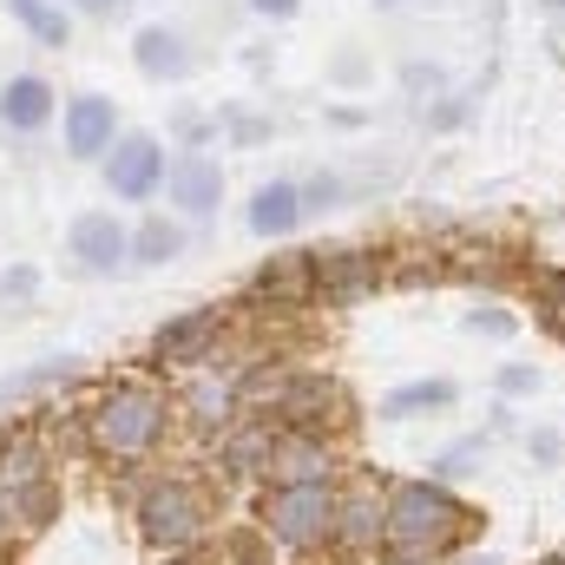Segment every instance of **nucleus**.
Instances as JSON below:
<instances>
[{"label":"nucleus","instance_id":"nucleus-31","mask_svg":"<svg viewBox=\"0 0 565 565\" xmlns=\"http://www.w3.org/2000/svg\"><path fill=\"white\" fill-rule=\"evenodd\" d=\"M546 7H565V0H546Z\"/></svg>","mask_w":565,"mask_h":565},{"label":"nucleus","instance_id":"nucleus-28","mask_svg":"<svg viewBox=\"0 0 565 565\" xmlns=\"http://www.w3.org/2000/svg\"><path fill=\"white\" fill-rule=\"evenodd\" d=\"M375 7H408V0H375Z\"/></svg>","mask_w":565,"mask_h":565},{"label":"nucleus","instance_id":"nucleus-6","mask_svg":"<svg viewBox=\"0 0 565 565\" xmlns=\"http://www.w3.org/2000/svg\"><path fill=\"white\" fill-rule=\"evenodd\" d=\"M164 171H171V151L151 139V132H126V139L106 151V184H113V198H158Z\"/></svg>","mask_w":565,"mask_h":565},{"label":"nucleus","instance_id":"nucleus-29","mask_svg":"<svg viewBox=\"0 0 565 565\" xmlns=\"http://www.w3.org/2000/svg\"><path fill=\"white\" fill-rule=\"evenodd\" d=\"M171 565H204V559H171Z\"/></svg>","mask_w":565,"mask_h":565},{"label":"nucleus","instance_id":"nucleus-20","mask_svg":"<svg viewBox=\"0 0 565 565\" xmlns=\"http://www.w3.org/2000/svg\"><path fill=\"white\" fill-rule=\"evenodd\" d=\"M191 415H198V427H224L231 422V388L224 382H198L191 388Z\"/></svg>","mask_w":565,"mask_h":565},{"label":"nucleus","instance_id":"nucleus-15","mask_svg":"<svg viewBox=\"0 0 565 565\" xmlns=\"http://www.w3.org/2000/svg\"><path fill=\"white\" fill-rule=\"evenodd\" d=\"M7 13H13L40 46H66V40H73V13H66L60 0H7Z\"/></svg>","mask_w":565,"mask_h":565},{"label":"nucleus","instance_id":"nucleus-7","mask_svg":"<svg viewBox=\"0 0 565 565\" xmlns=\"http://www.w3.org/2000/svg\"><path fill=\"white\" fill-rule=\"evenodd\" d=\"M164 191H171V204H178L184 217H217V211H224V171H217L211 151H184V158H171Z\"/></svg>","mask_w":565,"mask_h":565},{"label":"nucleus","instance_id":"nucleus-14","mask_svg":"<svg viewBox=\"0 0 565 565\" xmlns=\"http://www.w3.org/2000/svg\"><path fill=\"white\" fill-rule=\"evenodd\" d=\"M329 540H342V546H369V540H382V500L375 493H349V500H335V533Z\"/></svg>","mask_w":565,"mask_h":565},{"label":"nucleus","instance_id":"nucleus-13","mask_svg":"<svg viewBox=\"0 0 565 565\" xmlns=\"http://www.w3.org/2000/svg\"><path fill=\"white\" fill-rule=\"evenodd\" d=\"M53 119V86L40 79V73H13L7 86H0V126H13V132H40Z\"/></svg>","mask_w":565,"mask_h":565},{"label":"nucleus","instance_id":"nucleus-19","mask_svg":"<svg viewBox=\"0 0 565 565\" xmlns=\"http://www.w3.org/2000/svg\"><path fill=\"white\" fill-rule=\"evenodd\" d=\"M270 447H277V434H264V427H250V434H237V440L224 447V467H231V473H250V467H270Z\"/></svg>","mask_w":565,"mask_h":565},{"label":"nucleus","instance_id":"nucleus-21","mask_svg":"<svg viewBox=\"0 0 565 565\" xmlns=\"http://www.w3.org/2000/svg\"><path fill=\"white\" fill-rule=\"evenodd\" d=\"M473 460H480V440H454V447L440 454V473H467Z\"/></svg>","mask_w":565,"mask_h":565},{"label":"nucleus","instance_id":"nucleus-11","mask_svg":"<svg viewBox=\"0 0 565 565\" xmlns=\"http://www.w3.org/2000/svg\"><path fill=\"white\" fill-rule=\"evenodd\" d=\"M132 66H139L145 79H184L191 73V46H184V33L178 26H139L132 33Z\"/></svg>","mask_w":565,"mask_h":565},{"label":"nucleus","instance_id":"nucleus-30","mask_svg":"<svg viewBox=\"0 0 565 565\" xmlns=\"http://www.w3.org/2000/svg\"><path fill=\"white\" fill-rule=\"evenodd\" d=\"M540 565H565V559H540Z\"/></svg>","mask_w":565,"mask_h":565},{"label":"nucleus","instance_id":"nucleus-25","mask_svg":"<svg viewBox=\"0 0 565 565\" xmlns=\"http://www.w3.org/2000/svg\"><path fill=\"white\" fill-rule=\"evenodd\" d=\"M250 7H257L264 20H296V7H302V0H250Z\"/></svg>","mask_w":565,"mask_h":565},{"label":"nucleus","instance_id":"nucleus-8","mask_svg":"<svg viewBox=\"0 0 565 565\" xmlns=\"http://www.w3.org/2000/svg\"><path fill=\"white\" fill-rule=\"evenodd\" d=\"M119 145V106L106 99V93H73L66 99V151L79 158V164H93V158H106Z\"/></svg>","mask_w":565,"mask_h":565},{"label":"nucleus","instance_id":"nucleus-10","mask_svg":"<svg viewBox=\"0 0 565 565\" xmlns=\"http://www.w3.org/2000/svg\"><path fill=\"white\" fill-rule=\"evenodd\" d=\"M270 467L282 473L277 487H329V473H335V454H329V440L282 434L277 447H270Z\"/></svg>","mask_w":565,"mask_h":565},{"label":"nucleus","instance_id":"nucleus-16","mask_svg":"<svg viewBox=\"0 0 565 565\" xmlns=\"http://www.w3.org/2000/svg\"><path fill=\"white\" fill-rule=\"evenodd\" d=\"M454 382H408V388H388L382 395V415L388 422H408V415H434V408H454Z\"/></svg>","mask_w":565,"mask_h":565},{"label":"nucleus","instance_id":"nucleus-18","mask_svg":"<svg viewBox=\"0 0 565 565\" xmlns=\"http://www.w3.org/2000/svg\"><path fill=\"white\" fill-rule=\"evenodd\" d=\"M316 282H322L329 296H355V289L375 282V264H369V250H335V257L316 264Z\"/></svg>","mask_w":565,"mask_h":565},{"label":"nucleus","instance_id":"nucleus-12","mask_svg":"<svg viewBox=\"0 0 565 565\" xmlns=\"http://www.w3.org/2000/svg\"><path fill=\"white\" fill-rule=\"evenodd\" d=\"M302 217H309V211H302V191H296L289 178H270V184L250 191V231H257V237H296Z\"/></svg>","mask_w":565,"mask_h":565},{"label":"nucleus","instance_id":"nucleus-27","mask_svg":"<svg viewBox=\"0 0 565 565\" xmlns=\"http://www.w3.org/2000/svg\"><path fill=\"white\" fill-rule=\"evenodd\" d=\"M79 7H93V13H113V7H119V0H79Z\"/></svg>","mask_w":565,"mask_h":565},{"label":"nucleus","instance_id":"nucleus-23","mask_svg":"<svg viewBox=\"0 0 565 565\" xmlns=\"http://www.w3.org/2000/svg\"><path fill=\"white\" fill-rule=\"evenodd\" d=\"M467 329H480V335H513V316L487 309V316H467Z\"/></svg>","mask_w":565,"mask_h":565},{"label":"nucleus","instance_id":"nucleus-17","mask_svg":"<svg viewBox=\"0 0 565 565\" xmlns=\"http://www.w3.org/2000/svg\"><path fill=\"white\" fill-rule=\"evenodd\" d=\"M184 250V231L171 224V217H145L139 231H132V264L139 270H158V264H171Z\"/></svg>","mask_w":565,"mask_h":565},{"label":"nucleus","instance_id":"nucleus-24","mask_svg":"<svg viewBox=\"0 0 565 565\" xmlns=\"http://www.w3.org/2000/svg\"><path fill=\"white\" fill-rule=\"evenodd\" d=\"M540 289H546V309H559V316H565V270H546Z\"/></svg>","mask_w":565,"mask_h":565},{"label":"nucleus","instance_id":"nucleus-22","mask_svg":"<svg viewBox=\"0 0 565 565\" xmlns=\"http://www.w3.org/2000/svg\"><path fill=\"white\" fill-rule=\"evenodd\" d=\"M500 388H507V395H533V388H540V369H520V362H513V369H500Z\"/></svg>","mask_w":565,"mask_h":565},{"label":"nucleus","instance_id":"nucleus-26","mask_svg":"<svg viewBox=\"0 0 565 565\" xmlns=\"http://www.w3.org/2000/svg\"><path fill=\"white\" fill-rule=\"evenodd\" d=\"M7 533H13V493L0 487V546H7Z\"/></svg>","mask_w":565,"mask_h":565},{"label":"nucleus","instance_id":"nucleus-2","mask_svg":"<svg viewBox=\"0 0 565 565\" xmlns=\"http://www.w3.org/2000/svg\"><path fill=\"white\" fill-rule=\"evenodd\" d=\"M164 395L158 388H145V382H119V388H106L99 402H93V447H106V454H119V460H139L151 454L158 440H164Z\"/></svg>","mask_w":565,"mask_h":565},{"label":"nucleus","instance_id":"nucleus-4","mask_svg":"<svg viewBox=\"0 0 565 565\" xmlns=\"http://www.w3.org/2000/svg\"><path fill=\"white\" fill-rule=\"evenodd\" d=\"M335 500H342L335 487H270L264 493V526L282 546L309 553V546H322L335 533Z\"/></svg>","mask_w":565,"mask_h":565},{"label":"nucleus","instance_id":"nucleus-3","mask_svg":"<svg viewBox=\"0 0 565 565\" xmlns=\"http://www.w3.org/2000/svg\"><path fill=\"white\" fill-rule=\"evenodd\" d=\"M204 493L191 480H151L139 493V533L158 553H184L191 540H204Z\"/></svg>","mask_w":565,"mask_h":565},{"label":"nucleus","instance_id":"nucleus-5","mask_svg":"<svg viewBox=\"0 0 565 565\" xmlns=\"http://www.w3.org/2000/svg\"><path fill=\"white\" fill-rule=\"evenodd\" d=\"M66 250H73V264L93 270V277H119V270H132V231H126L113 211H79L73 231H66Z\"/></svg>","mask_w":565,"mask_h":565},{"label":"nucleus","instance_id":"nucleus-1","mask_svg":"<svg viewBox=\"0 0 565 565\" xmlns=\"http://www.w3.org/2000/svg\"><path fill=\"white\" fill-rule=\"evenodd\" d=\"M460 500L440 487V480H402L388 500H382V540L402 546V553H440L454 533H460Z\"/></svg>","mask_w":565,"mask_h":565},{"label":"nucleus","instance_id":"nucleus-9","mask_svg":"<svg viewBox=\"0 0 565 565\" xmlns=\"http://www.w3.org/2000/svg\"><path fill=\"white\" fill-rule=\"evenodd\" d=\"M224 329V316L217 309H184V316H171L158 335H151V355L158 362H198V355H211V335Z\"/></svg>","mask_w":565,"mask_h":565}]
</instances>
